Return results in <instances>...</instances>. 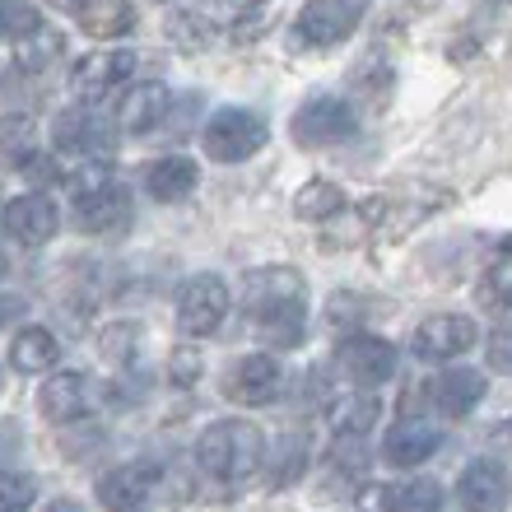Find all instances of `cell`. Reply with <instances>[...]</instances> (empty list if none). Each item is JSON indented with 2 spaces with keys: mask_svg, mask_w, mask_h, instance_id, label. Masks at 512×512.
Instances as JSON below:
<instances>
[{
  "mask_svg": "<svg viewBox=\"0 0 512 512\" xmlns=\"http://www.w3.org/2000/svg\"><path fill=\"white\" fill-rule=\"evenodd\" d=\"M247 317L256 331H266L275 345H298L308 322V284L289 266H270L247 275Z\"/></svg>",
  "mask_w": 512,
  "mask_h": 512,
  "instance_id": "obj_1",
  "label": "cell"
},
{
  "mask_svg": "<svg viewBox=\"0 0 512 512\" xmlns=\"http://www.w3.org/2000/svg\"><path fill=\"white\" fill-rule=\"evenodd\" d=\"M196 461H201L205 475H215L219 485L247 489L266 471V438H261V429L247 424V419H219V424H210V429L201 433Z\"/></svg>",
  "mask_w": 512,
  "mask_h": 512,
  "instance_id": "obj_2",
  "label": "cell"
},
{
  "mask_svg": "<svg viewBox=\"0 0 512 512\" xmlns=\"http://www.w3.org/2000/svg\"><path fill=\"white\" fill-rule=\"evenodd\" d=\"M201 145L215 163H243L266 145V117L252 108H224L210 117Z\"/></svg>",
  "mask_w": 512,
  "mask_h": 512,
  "instance_id": "obj_3",
  "label": "cell"
},
{
  "mask_svg": "<svg viewBox=\"0 0 512 512\" xmlns=\"http://www.w3.org/2000/svg\"><path fill=\"white\" fill-rule=\"evenodd\" d=\"M224 317H229V284L219 275H191L187 289L177 294V326L187 336H215Z\"/></svg>",
  "mask_w": 512,
  "mask_h": 512,
  "instance_id": "obj_4",
  "label": "cell"
},
{
  "mask_svg": "<svg viewBox=\"0 0 512 512\" xmlns=\"http://www.w3.org/2000/svg\"><path fill=\"white\" fill-rule=\"evenodd\" d=\"M364 14V0H308L294 19V38L303 47H336L354 33Z\"/></svg>",
  "mask_w": 512,
  "mask_h": 512,
  "instance_id": "obj_5",
  "label": "cell"
},
{
  "mask_svg": "<svg viewBox=\"0 0 512 512\" xmlns=\"http://www.w3.org/2000/svg\"><path fill=\"white\" fill-rule=\"evenodd\" d=\"M294 131L298 149H326V145H340V140H350L354 135V112L345 98H312L303 108L294 112Z\"/></svg>",
  "mask_w": 512,
  "mask_h": 512,
  "instance_id": "obj_6",
  "label": "cell"
},
{
  "mask_svg": "<svg viewBox=\"0 0 512 512\" xmlns=\"http://www.w3.org/2000/svg\"><path fill=\"white\" fill-rule=\"evenodd\" d=\"M135 75V52H89L70 66V94L84 103L117 94L126 80Z\"/></svg>",
  "mask_w": 512,
  "mask_h": 512,
  "instance_id": "obj_7",
  "label": "cell"
},
{
  "mask_svg": "<svg viewBox=\"0 0 512 512\" xmlns=\"http://www.w3.org/2000/svg\"><path fill=\"white\" fill-rule=\"evenodd\" d=\"M5 238H14L19 247H42L52 243L56 229H61V210H56L42 191H24V196H14L5 201Z\"/></svg>",
  "mask_w": 512,
  "mask_h": 512,
  "instance_id": "obj_8",
  "label": "cell"
},
{
  "mask_svg": "<svg viewBox=\"0 0 512 512\" xmlns=\"http://www.w3.org/2000/svg\"><path fill=\"white\" fill-rule=\"evenodd\" d=\"M480 340V326L466 317V312H438L429 322H419L415 331V354L429 359V364H443V359H457Z\"/></svg>",
  "mask_w": 512,
  "mask_h": 512,
  "instance_id": "obj_9",
  "label": "cell"
},
{
  "mask_svg": "<svg viewBox=\"0 0 512 512\" xmlns=\"http://www.w3.org/2000/svg\"><path fill=\"white\" fill-rule=\"evenodd\" d=\"M224 391H229L238 405H270V401H280L284 364L275 359V354H247V359H238V364L229 368Z\"/></svg>",
  "mask_w": 512,
  "mask_h": 512,
  "instance_id": "obj_10",
  "label": "cell"
},
{
  "mask_svg": "<svg viewBox=\"0 0 512 512\" xmlns=\"http://www.w3.org/2000/svg\"><path fill=\"white\" fill-rule=\"evenodd\" d=\"M336 364L359 387H378L396 373V345L382 336H345L336 350Z\"/></svg>",
  "mask_w": 512,
  "mask_h": 512,
  "instance_id": "obj_11",
  "label": "cell"
},
{
  "mask_svg": "<svg viewBox=\"0 0 512 512\" xmlns=\"http://www.w3.org/2000/svg\"><path fill=\"white\" fill-rule=\"evenodd\" d=\"M126 219H131V196H126V187H117L112 177L75 196V229L80 233H112L117 224H126Z\"/></svg>",
  "mask_w": 512,
  "mask_h": 512,
  "instance_id": "obj_12",
  "label": "cell"
},
{
  "mask_svg": "<svg viewBox=\"0 0 512 512\" xmlns=\"http://www.w3.org/2000/svg\"><path fill=\"white\" fill-rule=\"evenodd\" d=\"M173 108V94H168V84H131L122 98H117V131L122 135H149L154 126H163Z\"/></svg>",
  "mask_w": 512,
  "mask_h": 512,
  "instance_id": "obj_13",
  "label": "cell"
},
{
  "mask_svg": "<svg viewBox=\"0 0 512 512\" xmlns=\"http://www.w3.org/2000/svg\"><path fill=\"white\" fill-rule=\"evenodd\" d=\"M56 10H66L70 19H80L89 38H126L135 28V5L131 0H47Z\"/></svg>",
  "mask_w": 512,
  "mask_h": 512,
  "instance_id": "obj_14",
  "label": "cell"
},
{
  "mask_svg": "<svg viewBox=\"0 0 512 512\" xmlns=\"http://www.w3.org/2000/svg\"><path fill=\"white\" fill-rule=\"evenodd\" d=\"M159 471L145 466V461H131V466H112L103 480H98V503L108 512H140L154 489Z\"/></svg>",
  "mask_w": 512,
  "mask_h": 512,
  "instance_id": "obj_15",
  "label": "cell"
},
{
  "mask_svg": "<svg viewBox=\"0 0 512 512\" xmlns=\"http://www.w3.org/2000/svg\"><path fill=\"white\" fill-rule=\"evenodd\" d=\"M457 503L466 512H499L508 503V471L489 457L471 461L457 480Z\"/></svg>",
  "mask_w": 512,
  "mask_h": 512,
  "instance_id": "obj_16",
  "label": "cell"
},
{
  "mask_svg": "<svg viewBox=\"0 0 512 512\" xmlns=\"http://www.w3.org/2000/svg\"><path fill=\"white\" fill-rule=\"evenodd\" d=\"M438 447H443V433L433 429V424H419V419L410 424V419H401V424L382 438V461H387V466H401V471H415Z\"/></svg>",
  "mask_w": 512,
  "mask_h": 512,
  "instance_id": "obj_17",
  "label": "cell"
},
{
  "mask_svg": "<svg viewBox=\"0 0 512 512\" xmlns=\"http://www.w3.org/2000/svg\"><path fill=\"white\" fill-rule=\"evenodd\" d=\"M480 396H485V373H480V368H447V373H438V378L429 382V401L438 405L447 419L471 415L475 405H480Z\"/></svg>",
  "mask_w": 512,
  "mask_h": 512,
  "instance_id": "obj_18",
  "label": "cell"
},
{
  "mask_svg": "<svg viewBox=\"0 0 512 512\" xmlns=\"http://www.w3.org/2000/svg\"><path fill=\"white\" fill-rule=\"evenodd\" d=\"M38 410H42V419H52V424L80 419L84 410H89V378H80V373H52L38 391Z\"/></svg>",
  "mask_w": 512,
  "mask_h": 512,
  "instance_id": "obj_19",
  "label": "cell"
},
{
  "mask_svg": "<svg viewBox=\"0 0 512 512\" xmlns=\"http://www.w3.org/2000/svg\"><path fill=\"white\" fill-rule=\"evenodd\" d=\"M56 135V149H66V154H80V159H89V154H103L108 149V122H98L89 108H70L56 117L52 126Z\"/></svg>",
  "mask_w": 512,
  "mask_h": 512,
  "instance_id": "obj_20",
  "label": "cell"
},
{
  "mask_svg": "<svg viewBox=\"0 0 512 512\" xmlns=\"http://www.w3.org/2000/svg\"><path fill=\"white\" fill-rule=\"evenodd\" d=\"M145 191L154 196V201H163V205L187 201L191 191H196V163L182 159V154L154 159V163L145 168Z\"/></svg>",
  "mask_w": 512,
  "mask_h": 512,
  "instance_id": "obj_21",
  "label": "cell"
},
{
  "mask_svg": "<svg viewBox=\"0 0 512 512\" xmlns=\"http://www.w3.org/2000/svg\"><path fill=\"white\" fill-rule=\"evenodd\" d=\"M378 396H368V391H331V405H326V419H331V429L345 433V438H364L373 424H378Z\"/></svg>",
  "mask_w": 512,
  "mask_h": 512,
  "instance_id": "obj_22",
  "label": "cell"
},
{
  "mask_svg": "<svg viewBox=\"0 0 512 512\" xmlns=\"http://www.w3.org/2000/svg\"><path fill=\"white\" fill-rule=\"evenodd\" d=\"M56 359H61V340L47 326H24L10 345V364L19 373H47V368H56Z\"/></svg>",
  "mask_w": 512,
  "mask_h": 512,
  "instance_id": "obj_23",
  "label": "cell"
},
{
  "mask_svg": "<svg viewBox=\"0 0 512 512\" xmlns=\"http://www.w3.org/2000/svg\"><path fill=\"white\" fill-rule=\"evenodd\" d=\"M382 512H438L443 508V485L429 480V475H415V480H401V485H387L378 494Z\"/></svg>",
  "mask_w": 512,
  "mask_h": 512,
  "instance_id": "obj_24",
  "label": "cell"
},
{
  "mask_svg": "<svg viewBox=\"0 0 512 512\" xmlns=\"http://www.w3.org/2000/svg\"><path fill=\"white\" fill-rule=\"evenodd\" d=\"M61 52H66V38L47 24L28 28L24 38H14V66L28 70V75H38V70H47L52 61H61Z\"/></svg>",
  "mask_w": 512,
  "mask_h": 512,
  "instance_id": "obj_25",
  "label": "cell"
},
{
  "mask_svg": "<svg viewBox=\"0 0 512 512\" xmlns=\"http://www.w3.org/2000/svg\"><path fill=\"white\" fill-rule=\"evenodd\" d=\"M38 154V122L33 117H0V168L19 173Z\"/></svg>",
  "mask_w": 512,
  "mask_h": 512,
  "instance_id": "obj_26",
  "label": "cell"
},
{
  "mask_svg": "<svg viewBox=\"0 0 512 512\" xmlns=\"http://www.w3.org/2000/svg\"><path fill=\"white\" fill-rule=\"evenodd\" d=\"M345 210V191L336 182H308V187L294 196V215L298 219H312V224H322V219H336Z\"/></svg>",
  "mask_w": 512,
  "mask_h": 512,
  "instance_id": "obj_27",
  "label": "cell"
},
{
  "mask_svg": "<svg viewBox=\"0 0 512 512\" xmlns=\"http://www.w3.org/2000/svg\"><path fill=\"white\" fill-rule=\"evenodd\" d=\"M168 38L182 47V52H201L205 42L215 38V28H210V19L205 14H187V10H177L173 19H168Z\"/></svg>",
  "mask_w": 512,
  "mask_h": 512,
  "instance_id": "obj_28",
  "label": "cell"
},
{
  "mask_svg": "<svg viewBox=\"0 0 512 512\" xmlns=\"http://www.w3.org/2000/svg\"><path fill=\"white\" fill-rule=\"evenodd\" d=\"M38 499V480L28 471H0V512H28Z\"/></svg>",
  "mask_w": 512,
  "mask_h": 512,
  "instance_id": "obj_29",
  "label": "cell"
},
{
  "mask_svg": "<svg viewBox=\"0 0 512 512\" xmlns=\"http://www.w3.org/2000/svg\"><path fill=\"white\" fill-rule=\"evenodd\" d=\"M391 84H396V75H391V66L387 61H364V66L354 70V89L368 98V103H387V94H391Z\"/></svg>",
  "mask_w": 512,
  "mask_h": 512,
  "instance_id": "obj_30",
  "label": "cell"
},
{
  "mask_svg": "<svg viewBox=\"0 0 512 512\" xmlns=\"http://www.w3.org/2000/svg\"><path fill=\"white\" fill-rule=\"evenodd\" d=\"M42 19H38V10L28 5V0H0V42L5 38H24L28 28H38Z\"/></svg>",
  "mask_w": 512,
  "mask_h": 512,
  "instance_id": "obj_31",
  "label": "cell"
},
{
  "mask_svg": "<svg viewBox=\"0 0 512 512\" xmlns=\"http://www.w3.org/2000/svg\"><path fill=\"white\" fill-rule=\"evenodd\" d=\"M485 303H494V308L512 312V243L503 247V252H499V261H494V270H489Z\"/></svg>",
  "mask_w": 512,
  "mask_h": 512,
  "instance_id": "obj_32",
  "label": "cell"
},
{
  "mask_svg": "<svg viewBox=\"0 0 512 512\" xmlns=\"http://www.w3.org/2000/svg\"><path fill=\"white\" fill-rule=\"evenodd\" d=\"M19 177H28L33 187H47V182H56V177H61V173H56V163H52V159H47V154H42V149H38V154H33V159H28L24 168H19Z\"/></svg>",
  "mask_w": 512,
  "mask_h": 512,
  "instance_id": "obj_33",
  "label": "cell"
},
{
  "mask_svg": "<svg viewBox=\"0 0 512 512\" xmlns=\"http://www.w3.org/2000/svg\"><path fill=\"white\" fill-rule=\"evenodd\" d=\"M489 364L499 368V373H512V326L494 331V340H489Z\"/></svg>",
  "mask_w": 512,
  "mask_h": 512,
  "instance_id": "obj_34",
  "label": "cell"
},
{
  "mask_svg": "<svg viewBox=\"0 0 512 512\" xmlns=\"http://www.w3.org/2000/svg\"><path fill=\"white\" fill-rule=\"evenodd\" d=\"M19 312H24V298H5V294H0V326L10 322V317H19Z\"/></svg>",
  "mask_w": 512,
  "mask_h": 512,
  "instance_id": "obj_35",
  "label": "cell"
},
{
  "mask_svg": "<svg viewBox=\"0 0 512 512\" xmlns=\"http://www.w3.org/2000/svg\"><path fill=\"white\" fill-rule=\"evenodd\" d=\"M42 512H80V508H75V503H70V499H52V503H47V508H42Z\"/></svg>",
  "mask_w": 512,
  "mask_h": 512,
  "instance_id": "obj_36",
  "label": "cell"
},
{
  "mask_svg": "<svg viewBox=\"0 0 512 512\" xmlns=\"http://www.w3.org/2000/svg\"><path fill=\"white\" fill-rule=\"evenodd\" d=\"M224 5H233V10H256V5H266V0H224Z\"/></svg>",
  "mask_w": 512,
  "mask_h": 512,
  "instance_id": "obj_37",
  "label": "cell"
},
{
  "mask_svg": "<svg viewBox=\"0 0 512 512\" xmlns=\"http://www.w3.org/2000/svg\"><path fill=\"white\" fill-rule=\"evenodd\" d=\"M0 275H5V252H0Z\"/></svg>",
  "mask_w": 512,
  "mask_h": 512,
  "instance_id": "obj_38",
  "label": "cell"
},
{
  "mask_svg": "<svg viewBox=\"0 0 512 512\" xmlns=\"http://www.w3.org/2000/svg\"><path fill=\"white\" fill-rule=\"evenodd\" d=\"M508 438H512V419H508Z\"/></svg>",
  "mask_w": 512,
  "mask_h": 512,
  "instance_id": "obj_39",
  "label": "cell"
},
{
  "mask_svg": "<svg viewBox=\"0 0 512 512\" xmlns=\"http://www.w3.org/2000/svg\"><path fill=\"white\" fill-rule=\"evenodd\" d=\"M499 5H508V0H499Z\"/></svg>",
  "mask_w": 512,
  "mask_h": 512,
  "instance_id": "obj_40",
  "label": "cell"
},
{
  "mask_svg": "<svg viewBox=\"0 0 512 512\" xmlns=\"http://www.w3.org/2000/svg\"><path fill=\"white\" fill-rule=\"evenodd\" d=\"M159 5H168V0H159Z\"/></svg>",
  "mask_w": 512,
  "mask_h": 512,
  "instance_id": "obj_41",
  "label": "cell"
}]
</instances>
